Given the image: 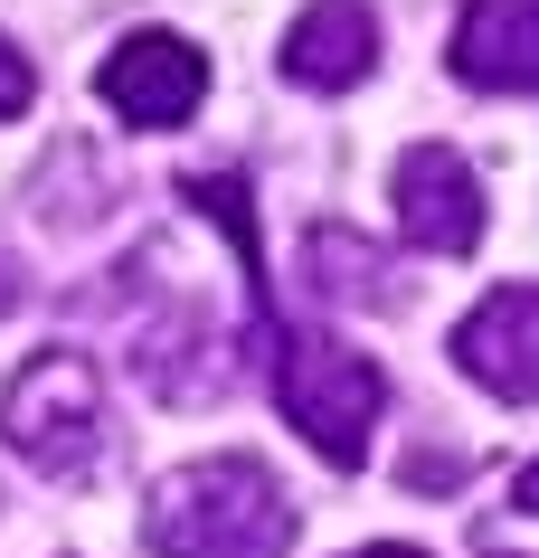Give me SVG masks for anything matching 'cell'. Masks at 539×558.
<instances>
[{"instance_id": "cell-1", "label": "cell", "mask_w": 539, "mask_h": 558, "mask_svg": "<svg viewBox=\"0 0 539 558\" xmlns=\"http://www.w3.org/2000/svg\"><path fill=\"white\" fill-rule=\"evenodd\" d=\"M294 501L256 454H199L143 493V549L151 558H284Z\"/></svg>"}, {"instance_id": "cell-2", "label": "cell", "mask_w": 539, "mask_h": 558, "mask_svg": "<svg viewBox=\"0 0 539 558\" xmlns=\"http://www.w3.org/2000/svg\"><path fill=\"white\" fill-rule=\"evenodd\" d=\"M274 408L294 416V436L313 445L331 473H359L369 464V426L389 408V379H379V360H359L351 341L284 331V341H274Z\"/></svg>"}, {"instance_id": "cell-3", "label": "cell", "mask_w": 539, "mask_h": 558, "mask_svg": "<svg viewBox=\"0 0 539 558\" xmlns=\"http://www.w3.org/2000/svg\"><path fill=\"white\" fill-rule=\"evenodd\" d=\"M0 436L29 473L48 483H86L105 454V379L86 351H38L20 379L0 388Z\"/></svg>"}, {"instance_id": "cell-4", "label": "cell", "mask_w": 539, "mask_h": 558, "mask_svg": "<svg viewBox=\"0 0 539 558\" xmlns=\"http://www.w3.org/2000/svg\"><path fill=\"white\" fill-rule=\"evenodd\" d=\"M95 86H105V105H114L123 123H143V133H180V123L209 105V58H199L180 29H133L114 58L95 66Z\"/></svg>"}, {"instance_id": "cell-5", "label": "cell", "mask_w": 539, "mask_h": 558, "mask_svg": "<svg viewBox=\"0 0 539 558\" xmlns=\"http://www.w3.org/2000/svg\"><path fill=\"white\" fill-rule=\"evenodd\" d=\"M389 208H397V236H407L417 256H474L482 246V180H474V161L445 151V143L397 151Z\"/></svg>"}, {"instance_id": "cell-6", "label": "cell", "mask_w": 539, "mask_h": 558, "mask_svg": "<svg viewBox=\"0 0 539 558\" xmlns=\"http://www.w3.org/2000/svg\"><path fill=\"white\" fill-rule=\"evenodd\" d=\"M454 369L502 398V408H539V284H502L454 323Z\"/></svg>"}, {"instance_id": "cell-7", "label": "cell", "mask_w": 539, "mask_h": 558, "mask_svg": "<svg viewBox=\"0 0 539 558\" xmlns=\"http://www.w3.org/2000/svg\"><path fill=\"white\" fill-rule=\"evenodd\" d=\"M445 66L474 95H539V0H474L454 20Z\"/></svg>"}, {"instance_id": "cell-8", "label": "cell", "mask_w": 539, "mask_h": 558, "mask_svg": "<svg viewBox=\"0 0 539 558\" xmlns=\"http://www.w3.org/2000/svg\"><path fill=\"white\" fill-rule=\"evenodd\" d=\"M379 66V10L369 0H313L284 29V86L303 95H351Z\"/></svg>"}, {"instance_id": "cell-9", "label": "cell", "mask_w": 539, "mask_h": 558, "mask_svg": "<svg viewBox=\"0 0 539 558\" xmlns=\"http://www.w3.org/2000/svg\"><path fill=\"white\" fill-rule=\"evenodd\" d=\"M303 265H313V284H322L331 303H397V284H389V256H379L369 236H351L341 218H322V228H313Z\"/></svg>"}, {"instance_id": "cell-10", "label": "cell", "mask_w": 539, "mask_h": 558, "mask_svg": "<svg viewBox=\"0 0 539 558\" xmlns=\"http://www.w3.org/2000/svg\"><path fill=\"white\" fill-rule=\"evenodd\" d=\"M180 199H189L218 236H228V246H237L246 294L266 303V246H256V199H246V180H237V171H189V180H180Z\"/></svg>"}, {"instance_id": "cell-11", "label": "cell", "mask_w": 539, "mask_h": 558, "mask_svg": "<svg viewBox=\"0 0 539 558\" xmlns=\"http://www.w3.org/2000/svg\"><path fill=\"white\" fill-rule=\"evenodd\" d=\"M29 95H38L29 58H20V48H10V38H0V123H10V114H29Z\"/></svg>"}, {"instance_id": "cell-12", "label": "cell", "mask_w": 539, "mask_h": 558, "mask_svg": "<svg viewBox=\"0 0 539 558\" xmlns=\"http://www.w3.org/2000/svg\"><path fill=\"white\" fill-rule=\"evenodd\" d=\"M20 303H29V275H20V256H10V246H0V323H10V313H20Z\"/></svg>"}, {"instance_id": "cell-13", "label": "cell", "mask_w": 539, "mask_h": 558, "mask_svg": "<svg viewBox=\"0 0 539 558\" xmlns=\"http://www.w3.org/2000/svg\"><path fill=\"white\" fill-rule=\"evenodd\" d=\"M407 483H464V454H417V464H407Z\"/></svg>"}, {"instance_id": "cell-14", "label": "cell", "mask_w": 539, "mask_h": 558, "mask_svg": "<svg viewBox=\"0 0 539 558\" xmlns=\"http://www.w3.org/2000/svg\"><path fill=\"white\" fill-rule=\"evenodd\" d=\"M511 493H520V511H539V464H520V483H511Z\"/></svg>"}, {"instance_id": "cell-15", "label": "cell", "mask_w": 539, "mask_h": 558, "mask_svg": "<svg viewBox=\"0 0 539 558\" xmlns=\"http://www.w3.org/2000/svg\"><path fill=\"white\" fill-rule=\"evenodd\" d=\"M351 558H426V549H407V539H379V549H351Z\"/></svg>"}, {"instance_id": "cell-16", "label": "cell", "mask_w": 539, "mask_h": 558, "mask_svg": "<svg viewBox=\"0 0 539 558\" xmlns=\"http://www.w3.org/2000/svg\"><path fill=\"white\" fill-rule=\"evenodd\" d=\"M492 558H511V549H492Z\"/></svg>"}]
</instances>
